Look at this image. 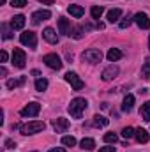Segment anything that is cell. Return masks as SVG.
Returning <instances> with one entry per match:
<instances>
[{
  "instance_id": "cell-23",
  "label": "cell",
  "mask_w": 150,
  "mask_h": 152,
  "mask_svg": "<svg viewBox=\"0 0 150 152\" xmlns=\"http://www.w3.org/2000/svg\"><path fill=\"white\" fill-rule=\"evenodd\" d=\"M108 124H110V120L106 117H103V115H95L94 117V126L95 127H106Z\"/></svg>"
},
{
  "instance_id": "cell-12",
  "label": "cell",
  "mask_w": 150,
  "mask_h": 152,
  "mask_svg": "<svg viewBox=\"0 0 150 152\" xmlns=\"http://www.w3.org/2000/svg\"><path fill=\"white\" fill-rule=\"evenodd\" d=\"M53 127H55L57 133H66L69 129V120L64 118V117H58V118L53 120Z\"/></svg>"
},
{
  "instance_id": "cell-42",
  "label": "cell",
  "mask_w": 150,
  "mask_h": 152,
  "mask_svg": "<svg viewBox=\"0 0 150 152\" xmlns=\"http://www.w3.org/2000/svg\"><path fill=\"white\" fill-rule=\"evenodd\" d=\"M0 2H2V4H5V0H0Z\"/></svg>"
},
{
  "instance_id": "cell-33",
  "label": "cell",
  "mask_w": 150,
  "mask_h": 152,
  "mask_svg": "<svg viewBox=\"0 0 150 152\" xmlns=\"http://www.w3.org/2000/svg\"><path fill=\"white\" fill-rule=\"evenodd\" d=\"M2 37H4V39H11V37H12L11 30L7 28V25H5V23H2Z\"/></svg>"
},
{
  "instance_id": "cell-38",
  "label": "cell",
  "mask_w": 150,
  "mask_h": 152,
  "mask_svg": "<svg viewBox=\"0 0 150 152\" xmlns=\"http://www.w3.org/2000/svg\"><path fill=\"white\" fill-rule=\"evenodd\" d=\"M48 152H66V149H62V147H55V149H51V151Z\"/></svg>"
},
{
  "instance_id": "cell-16",
  "label": "cell",
  "mask_w": 150,
  "mask_h": 152,
  "mask_svg": "<svg viewBox=\"0 0 150 152\" xmlns=\"http://www.w3.org/2000/svg\"><path fill=\"white\" fill-rule=\"evenodd\" d=\"M67 12H69L71 16H74V18H81V16L85 14V9H83L81 5H76V4H71V5L67 7Z\"/></svg>"
},
{
  "instance_id": "cell-9",
  "label": "cell",
  "mask_w": 150,
  "mask_h": 152,
  "mask_svg": "<svg viewBox=\"0 0 150 152\" xmlns=\"http://www.w3.org/2000/svg\"><path fill=\"white\" fill-rule=\"evenodd\" d=\"M39 112H41V104L39 103H28L20 113H21V117H36V115H39Z\"/></svg>"
},
{
  "instance_id": "cell-17",
  "label": "cell",
  "mask_w": 150,
  "mask_h": 152,
  "mask_svg": "<svg viewBox=\"0 0 150 152\" xmlns=\"http://www.w3.org/2000/svg\"><path fill=\"white\" fill-rule=\"evenodd\" d=\"M106 57H108V60H110V62H117V60H120V58L124 57V53H122L118 48H110V50H108V53H106Z\"/></svg>"
},
{
  "instance_id": "cell-32",
  "label": "cell",
  "mask_w": 150,
  "mask_h": 152,
  "mask_svg": "<svg viewBox=\"0 0 150 152\" xmlns=\"http://www.w3.org/2000/svg\"><path fill=\"white\" fill-rule=\"evenodd\" d=\"M69 36H73L74 39H81L83 37V28H79V27H74L73 30H71V34Z\"/></svg>"
},
{
  "instance_id": "cell-2",
  "label": "cell",
  "mask_w": 150,
  "mask_h": 152,
  "mask_svg": "<svg viewBox=\"0 0 150 152\" xmlns=\"http://www.w3.org/2000/svg\"><path fill=\"white\" fill-rule=\"evenodd\" d=\"M44 129H46V124H44L42 120H32V122H27V124H23V126L20 127L21 134H25V136L41 133V131H44Z\"/></svg>"
},
{
  "instance_id": "cell-30",
  "label": "cell",
  "mask_w": 150,
  "mask_h": 152,
  "mask_svg": "<svg viewBox=\"0 0 150 152\" xmlns=\"http://www.w3.org/2000/svg\"><path fill=\"white\" fill-rule=\"evenodd\" d=\"M134 134H136V129H133V127H124V129H122V136L127 138V140L133 138Z\"/></svg>"
},
{
  "instance_id": "cell-11",
  "label": "cell",
  "mask_w": 150,
  "mask_h": 152,
  "mask_svg": "<svg viewBox=\"0 0 150 152\" xmlns=\"http://www.w3.org/2000/svg\"><path fill=\"white\" fill-rule=\"evenodd\" d=\"M50 18H51V12H50L48 9H41V11H36V12L32 14V23H34V25H39L41 21L50 20Z\"/></svg>"
},
{
  "instance_id": "cell-14",
  "label": "cell",
  "mask_w": 150,
  "mask_h": 152,
  "mask_svg": "<svg viewBox=\"0 0 150 152\" xmlns=\"http://www.w3.org/2000/svg\"><path fill=\"white\" fill-rule=\"evenodd\" d=\"M25 27V16L23 14H16L12 20H11V28L12 30H21Z\"/></svg>"
},
{
  "instance_id": "cell-6",
  "label": "cell",
  "mask_w": 150,
  "mask_h": 152,
  "mask_svg": "<svg viewBox=\"0 0 150 152\" xmlns=\"http://www.w3.org/2000/svg\"><path fill=\"white\" fill-rule=\"evenodd\" d=\"M20 41H21V44H25V46H28V48H36V46H37V36H36L32 30H25V32L20 36Z\"/></svg>"
},
{
  "instance_id": "cell-3",
  "label": "cell",
  "mask_w": 150,
  "mask_h": 152,
  "mask_svg": "<svg viewBox=\"0 0 150 152\" xmlns=\"http://www.w3.org/2000/svg\"><path fill=\"white\" fill-rule=\"evenodd\" d=\"M81 58L87 60V62H90V64H97V62L103 60V51H101L99 48H88V50L83 51Z\"/></svg>"
},
{
  "instance_id": "cell-18",
  "label": "cell",
  "mask_w": 150,
  "mask_h": 152,
  "mask_svg": "<svg viewBox=\"0 0 150 152\" xmlns=\"http://www.w3.org/2000/svg\"><path fill=\"white\" fill-rule=\"evenodd\" d=\"M133 106H134V96H133V94H127V96L124 97V103H122V110L129 113V112L133 110Z\"/></svg>"
},
{
  "instance_id": "cell-29",
  "label": "cell",
  "mask_w": 150,
  "mask_h": 152,
  "mask_svg": "<svg viewBox=\"0 0 150 152\" xmlns=\"http://www.w3.org/2000/svg\"><path fill=\"white\" fill-rule=\"evenodd\" d=\"M62 145H66V147H74L76 138L74 136H64V138H62Z\"/></svg>"
},
{
  "instance_id": "cell-13",
  "label": "cell",
  "mask_w": 150,
  "mask_h": 152,
  "mask_svg": "<svg viewBox=\"0 0 150 152\" xmlns=\"http://www.w3.org/2000/svg\"><path fill=\"white\" fill-rule=\"evenodd\" d=\"M42 37H44V41H48L50 44H57V42H58L57 32H55L53 28H50V27H46V28L42 30Z\"/></svg>"
},
{
  "instance_id": "cell-31",
  "label": "cell",
  "mask_w": 150,
  "mask_h": 152,
  "mask_svg": "<svg viewBox=\"0 0 150 152\" xmlns=\"http://www.w3.org/2000/svg\"><path fill=\"white\" fill-rule=\"evenodd\" d=\"M104 142H106V143H117V142H118V136H117L115 133H106V134H104Z\"/></svg>"
},
{
  "instance_id": "cell-27",
  "label": "cell",
  "mask_w": 150,
  "mask_h": 152,
  "mask_svg": "<svg viewBox=\"0 0 150 152\" xmlns=\"http://www.w3.org/2000/svg\"><path fill=\"white\" fill-rule=\"evenodd\" d=\"M46 88H48V80H46V78H37V80H36V90L42 92V90H46Z\"/></svg>"
},
{
  "instance_id": "cell-15",
  "label": "cell",
  "mask_w": 150,
  "mask_h": 152,
  "mask_svg": "<svg viewBox=\"0 0 150 152\" xmlns=\"http://www.w3.org/2000/svg\"><path fill=\"white\" fill-rule=\"evenodd\" d=\"M58 32L60 34H66V36L71 34V21L67 18H60L58 20Z\"/></svg>"
},
{
  "instance_id": "cell-1",
  "label": "cell",
  "mask_w": 150,
  "mask_h": 152,
  "mask_svg": "<svg viewBox=\"0 0 150 152\" xmlns=\"http://www.w3.org/2000/svg\"><path fill=\"white\" fill-rule=\"evenodd\" d=\"M87 106H88V103H87V99H83V97H74L73 101H71V104H69V113L71 117H74V118H81V115L83 112L87 110Z\"/></svg>"
},
{
  "instance_id": "cell-22",
  "label": "cell",
  "mask_w": 150,
  "mask_h": 152,
  "mask_svg": "<svg viewBox=\"0 0 150 152\" xmlns=\"http://www.w3.org/2000/svg\"><path fill=\"white\" fill-rule=\"evenodd\" d=\"M120 16H122V11L120 9H111V11H108V21L110 23H115V21H118L120 20Z\"/></svg>"
},
{
  "instance_id": "cell-20",
  "label": "cell",
  "mask_w": 150,
  "mask_h": 152,
  "mask_svg": "<svg viewBox=\"0 0 150 152\" xmlns=\"http://www.w3.org/2000/svg\"><path fill=\"white\" fill-rule=\"evenodd\" d=\"M134 136H136V140H138L140 143H147V142H149V138H150L149 133H147V131H145L143 127L136 129V134H134Z\"/></svg>"
},
{
  "instance_id": "cell-26",
  "label": "cell",
  "mask_w": 150,
  "mask_h": 152,
  "mask_svg": "<svg viewBox=\"0 0 150 152\" xmlns=\"http://www.w3.org/2000/svg\"><path fill=\"white\" fill-rule=\"evenodd\" d=\"M79 145H81V149H85V151H92V149L95 147V142H94L92 138H83Z\"/></svg>"
},
{
  "instance_id": "cell-4",
  "label": "cell",
  "mask_w": 150,
  "mask_h": 152,
  "mask_svg": "<svg viewBox=\"0 0 150 152\" xmlns=\"http://www.w3.org/2000/svg\"><path fill=\"white\" fill-rule=\"evenodd\" d=\"M42 62L50 67V69H62V60H60V57L57 55V53H48V55H44L42 57Z\"/></svg>"
},
{
  "instance_id": "cell-37",
  "label": "cell",
  "mask_w": 150,
  "mask_h": 152,
  "mask_svg": "<svg viewBox=\"0 0 150 152\" xmlns=\"http://www.w3.org/2000/svg\"><path fill=\"white\" fill-rule=\"evenodd\" d=\"M99 152H115V147H103L99 149Z\"/></svg>"
},
{
  "instance_id": "cell-40",
  "label": "cell",
  "mask_w": 150,
  "mask_h": 152,
  "mask_svg": "<svg viewBox=\"0 0 150 152\" xmlns=\"http://www.w3.org/2000/svg\"><path fill=\"white\" fill-rule=\"evenodd\" d=\"M0 75H2V76H5V75H7V69H5V67H4V66H2V67H0Z\"/></svg>"
},
{
  "instance_id": "cell-36",
  "label": "cell",
  "mask_w": 150,
  "mask_h": 152,
  "mask_svg": "<svg viewBox=\"0 0 150 152\" xmlns=\"http://www.w3.org/2000/svg\"><path fill=\"white\" fill-rule=\"evenodd\" d=\"M5 147H7V149H14V147H16V143H14L12 140H5Z\"/></svg>"
},
{
  "instance_id": "cell-8",
  "label": "cell",
  "mask_w": 150,
  "mask_h": 152,
  "mask_svg": "<svg viewBox=\"0 0 150 152\" xmlns=\"http://www.w3.org/2000/svg\"><path fill=\"white\" fill-rule=\"evenodd\" d=\"M66 81L71 83V87H73L74 90H81V88H83V80L76 75V73H73V71H69V73L66 75Z\"/></svg>"
},
{
  "instance_id": "cell-39",
  "label": "cell",
  "mask_w": 150,
  "mask_h": 152,
  "mask_svg": "<svg viewBox=\"0 0 150 152\" xmlns=\"http://www.w3.org/2000/svg\"><path fill=\"white\" fill-rule=\"evenodd\" d=\"M41 4H46V5H53V0H37Z\"/></svg>"
},
{
  "instance_id": "cell-41",
  "label": "cell",
  "mask_w": 150,
  "mask_h": 152,
  "mask_svg": "<svg viewBox=\"0 0 150 152\" xmlns=\"http://www.w3.org/2000/svg\"><path fill=\"white\" fill-rule=\"evenodd\" d=\"M149 48H150V36H149Z\"/></svg>"
},
{
  "instance_id": "cell-10",
  "label": "cell",
  "mask_w": 150,
  "mask_h": 152,
  "mask_svg": "<svg viewBox=\"0 0 150 152\" xmlns=\"http://www.w3.org/2000/svg\"><path fill=\"white\" fill-rule=\"evenodd\" d=\"M118 66H115V64H111V66H108L104 71H103V75H101V78H103V81H111L113 78H117V75H118Z\"/></svg>"
},
{
  "instance_id": "cell-7",
  "label": "cell",
  "mask_w": 150,
  "mask_h": 152,
  "mask_svg": "<svg viewBox=\"0 0 150 152\" xmlns=\"http://www.w3.org/2000/svg\"><path fill=\"white\" fill-rule=\"evenodd\" d=\"M134 23L141 28V30H149L150 28V18L147 12H136L134 14Z\"/></svg>"
},
{
  "instance_id": "cell-19",
  "label": "cell",
  "mask_w": 150,
  "mask_h": 152,
  "mask_svg": "<svg viewBox=\"0 0 150 152\" xmlns=\"http://www.w3.org/2000/svg\"><path fill=\"white\" fill-rule=\"evenodd\" d=\"M25 80H27L25 76H20L18 80H14V78H12V80H7V88L12 90V88H16V87H21V85L25 83Z\"/></svg>"
},
{
  "instance_id": "cell-34",
  "label": "cell",
  "mask_w": 150,
  "mask_h": 152,
  "mask_svg": "<svg viewBox=\"0 0 150 152\" xmlns=\"http://www.w3.org/2000/svg\"><path fill=\"white\" fill-rule=\"evenodd\" d=\"M11 5L12 7H25L27 5V0H11Z\"/></svg>"
},
{
  "instance_id": "cell-24",
  "label": "cell",
  "mask_w": 150,
  "mask_h": 152,
  "mask_svg": "<svg viewBox=\"0 0 150 152\" xmlns=\"http://www.w3.org/2000/svg\"><path fill=\"white\" fill-rule=\"evenodd\" d=\"M141 78L143 80H150V57L145 58V64L141 67Z\"/></svg>"
},
{
  "instance_id": "cell-28",
  "label": "cell",
  "mask_w": 150,
  "mask_h": 152,
  "mask_svg": "<svg viewBox=\"0 0 150 152\" xmlns=\"http://www.w3.org/2000/svg\"><path fill=\"white\" fill-rule=\"evenodd\" d=\"M133 21H134V16L127 14V16H125V18H124V20H122V21L118 23V27H120V28H127V27H129V25H131Z\"/></svg>"
},
{
  "instance_id": "cell-25",
  "label": "cell",
  "mask_w": 150,
  "mask_h": 152,
  "mask_svg": "<svg viewBox=\"0 0 150 152\" xmlns=\"http://www.w3.org/2000/svg\"><path fill=\"white\" fill-rule=\"evenodd\" d=\"M103 12H104V9H103L101 5H94V7L90 9V16H92V20H99V18L103 16Z\"/></svg>"
},
{
  "instance_id": "cell-21",
  "label": "cell",
  "mask_w": 150,
  "mask_h": 152,
  "mask_svg": "<svg viewBox=\"0 0 150 152\" xmlns=\"http://www.w3.org/2000/svg\"><path fill=\"white\" fill-rule=\"evenodd\" d=\"M140 115L145 122H150V101H147L145 104H141V110H140Z\"/></svg>"
},
{
  "instance_id": "cell-35",
  "label": "cell",
  "mask_w": 150,
  "mask_h": 152,
  "mask_svg": "<svg viewBox=\"0 0 150 152\" xmlns=\"http://www.w3.org/2000/svg\"><path fill=\"white\" fill-rule=\"evenodd\" d=\"M7 58H9L7 51H4V50H2V53H0V60H2V64H4V62H7Z\"/></svg>"
},
{
  "instance_id": "cell-5",
  "label": "cell",
  "mask_w": 150,
  "mask_h": 152,
  "mask_svg": "<svg viewBox=\"0 0 150 152\" xmlns=\"http://www.w3.org/2000/svg\"><path fill=\"white\" fill-rule=\"evenodd\" d=\"M25 62H27V55L21 48H14L12 51V66L18 67V69H23L25 67Z\"/></svg>"
}]
</instances>
